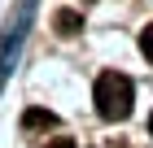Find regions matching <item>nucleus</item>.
<instances>
[{"label":"nucleus","mask_w":153,"mask_h":148,"mask_svg":"<svg viewBox=\"0 0 153 148\" xmlns=\"http://www.w3.org/2000/svg\"><path fill=\"white\" fill-rule=\"evenodd\" d=\"M92 100H96V113L105 118V122H123L131 113V100H136V87L123 70H105L92 87Z\"/></svg>","instance_id":"obj_1"},{"label":"nucleus","mask_w":153,"mask_h":148,"mask_svg":"<svg viewBox=\"0 0 153 148\" xmlns=\"http://www.w3.org/2000/svg\"><path fill=\"white\" fill-rule=\"evenodd\" d=\"M22 126H26V131H53L57 118L48 113V109H26V113H22Z\"/></svg>","instance_id":"obj_2"},{"label":"nucleus","mask_w":153,"mask_h":148,"mask_svg":"<svg viewBox=\"0 0 153 148\" xmlns=\"http://www.w3.org/2000/svg\"><path fill=\"white\" fill-rule=\"evenodd\" d=\"M53 26H57V35H74V31L83 26V18L70 13V9H57V13H53Z\"/></svg>","instance_id":"obj_3"},{"label":"nucleus","mask_w":153,"mask_h":148,"mask_svg":"<svg viewBox=\"0 0 153 148\" xmlns=\"http://www.w3.org/2000/svg\"><path fill=\"white\" fill-rule=\"evenodd\" d=\"M140 52H144V57L153 61V22L144 26V35H140Z\"/></svg>","instance_id":"obj_4"},{"label":"nucleus","mask_w":153,"mask_h":148,"mask_svg":"<svg viewBox=\"0 0 153 148\" xmlns=\"http://www.w3.org/2000/svg\"><path fill=\"white\" fill-rule=\"evenodd\" d=\"M44 148H74V139H48Z\"/></svg>","instance_id":"obj_5"},{"label":"nucleus","mask_w":153,"mask_h":148,"mask_svg":"<svg viewBox=\"0 0 153 148\" xmlns=\"http://www.w3.org/2000/svg\"><path fill=\"white\" fill-rule=\"evenodd\" d=\"M149 135H153V113H149Z\"/></svg>","instance_id":"obj_6"}]
</instances>
